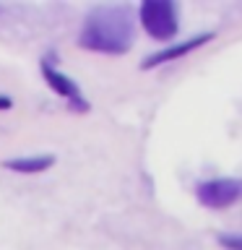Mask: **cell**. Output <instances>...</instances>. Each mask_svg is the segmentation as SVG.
Segmentation results:
<instances>
[{
    "mask_svg": "<svg viewBox=\"0 0 242 250\" xmlns=\"http://www.w3.org/2000/svg\"><path fill=\"white\" fill-rule=\"evenodd\" d=\"M136 39L133 11L128 5H99L86 16L78 44L91 52L125 55Z\"/></svg>",
    "mask_w": 242,
    "mask_h": 250,
    "instance_id": "6da1fadb",
    "label": "cell"
},
{
    "mask_svg": "<svg viewBox=\"0 0 242 250\" xmlns=\"http://www.w3.org/2000/svg\"><path fill=\"white\" fill-rule=\"evenodd\" d=\"M138 19H141V26L146 29V34L159 39V42L172 39L180 29L177 5L167 3V0H146V3H141Z\"/></svg>",
    "mask_w": 242,
    "mask_h": 250,
    "instance_id": "7a4b0ae2",
    "label": "cell"
},
{
    "mask_svg": "<svg viewBox=\"0 0 242 250\" xmlns=\"http://www.w3.org/2000/svg\"><path fill=\"white\" fill-rule=\"evenodd\" d=\"M195 195L206 208H226L242 201V180L237 177H219L208 180L195 188Z\"/></svg>",
    "mask_w": 242,
    "mask_h": 250,
    "instance_id": "3957f363",
    "label": "cell"
},
{
    "mask_svg": "<svg viewBox=\"0 0 242 250\" xmlns=\"http://www.w3.org/2000/svg\"><path fill=\"white\" fill-rule=\"evenodd\" d=\"M42 76H44V81L50 83V89L55 94H60V97H65L70 102V107H73L76 112H89V102L83 99L78 83L73 81V78H68L65 73H60L50 60H42Z\"/></svg>",
    "mask_w": 242,
    "mask_h": 250,
    "instance_id": "277c9868",
    "label": "cell"
},
{
    "mask_svg": "<svg viewBox=\"0 0 242 250\" xmlns=\"http://www.w3.org/2000/svg\"><path fill=\"white\" fill-rule=\"evenodd\" d=\"M211 39H214V34H198V37L187 39V42H182V44H175V47H164V50L154 52L151 58H146L143 62H141V68H143V70H148V68H156V65H161V62L177 60V58H182V55H187V52L198 50L201 44L211 42Z\"/></svg>",
    "mask_w": 242,
    "mask_h": 250,
    "instance_id": "5b68a950",
    "label": "cell"
},
{
    "mask_svg": "<svg viewBox=\"0 0 242 250\" xmlns=\"http://www.w3.org/2000/svg\"><path fill=\"white\" fill-rule=\"evenodd\" d=\"M55 164L52 154H39V156H19V159H5L3 167L11 172H21V175H37V172H44Z\"/></svg>",
    "mask_w": 242,
    "mask_h": 250,
    "instance_id": "8992f818",
    "label": "cell"
},
{
    "mask_svg": "<svg viewBox=\"0 0 242 250\" xmlns=\"http://www.w3.org/2000/svg\"><path fill=\"white\" fill-rule=\"evenodd\" d=\"M219 245L226 250H242V234H219Z\"/></svg>",
    "mask_w": 242,
    "mask_h": 250,
    "instance_id": "52a82bcc",
    "label": "cell"
},
{
    "mask_svg": "<svg viewBox=\"0 0 242 250\" xmlns=\"http://www.w3.org/2000/svg\"><path fill=\"white\" fill-rule=\"evenodd\" d=\"M13 107V102L8 99V97H0V109H11Z\"/></svg>",
    "mask_w": 242,
    "mask_h": 250,
    "instance_id": "ba28073f",
    "label": "cell"
}]
</instances>
